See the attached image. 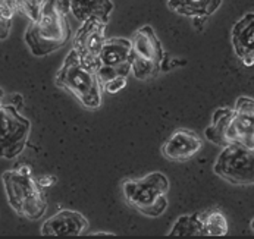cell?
Listing matches in <instances>:
<instances>
[{"label":"cell","mask_w":254,"mask_h":239,"mask_svg":"<svg viewBox=\"0 0 254 239\" xmlns=\"http://www.w3.org/2000/svg\"><path fill=\"white\" fill-rule=\"evenodd\" d=\"M68 0H44L36 19H33L25 31V44L37 56H47L62 49L71 35L68 22Z\"/></svg>","instance_id":"obj_1"},{"label":"cell","mask_w":254,"mask_h":239,"mask_svg":"<svg viewBox=\"0 0 254 239\" xmlns=\"http://www.w3.org/2000/svg\"><path fill=\"white\" fill-rule=\"evenodd\" d=\"M206 138L219 147L232 144L254 150V100L240 97L234 107H220L204 131Z\"/></svg>","instance_id":"obj_2"},{"label":"cell","mask_w":254,"mask_h":239,"mask_svg":"<svg viewBox=\"0 0 254 239\" xmlns=\"http://www.w3.org/2000/svg\"><path fill=\"white\" fill-rule=\"evenodd\" d=\"M99 69L85 65L75 50H71L59 69L55 84L56 87L72 94L87 109H97L102 104V81Z\"/></svg>","instance_id":"obj_3"},{"label":"cell","mask_w":254,"mask_h":239,"mask_svg":"<svg viewBox=\"0 0 254 239\" xmlns=\"http://www.w3.org/2000/svg\"><path fill=\"white\" fill-rule=\"evenodd\" d=\"M7 203L15 213L27 220H40L47 208L43 186L34 179L28 166L6 171L1 175Z\"/></svg>","instance_id":"obj_4"},{"label":"cell","mask_w":254,"mask_h":239,"mask_svg":"<svg viewBox=\"0 0 254 239\" xmlns=\"http://www.w3.org/2000/svg\"><path fill=\"white\" fill-rule=\"evenodd\" d=\"M169 179L160 173L153 172L140 179H127L122 183L125 201L147 217H159L168 208Z\"/></svg>","instance_id":"obj_5"},{"label":"cell","mask_w":254,"mask_h":239,"mask_svg":"<svg viewBox=\"0 0 254 239\" xmlns=\"http://www.w3.org/2000/svg\"><path fill=\"white\" fill-rule=\"evenodd\" d=\"M166 60L163 46L150 25L141 27L131 40L129 66L137 79H151L159 75Z\"/></svg>","instance_id":"obj_6"},{"label":"cell","mask_w":254,"mask_h":239,"mask_svg":"<svg viewBox=\"0 0 254 239\" xmlns=\"http://www.w3.org/2000/svg\"><path fill=\"white\" fill-rule=\"evenodd\" d=\"M31 122L10 103L0 106V159L13 160L27 147Z\"/></svg>","instance_id":"obj_7"},{"label":"cell","mask_w":254,"mask_h":239,"mask_svg":"<svg viewBox=\"0 0 254 239\" xmlns=\"http://www.w3.org/2000/svg\"><path fill=\"white\" fill-rule=\"evenodd\" d=\"M213 172L231 185L252 186L254 185V150L237 144L223 147Z\"/></svg>","instance_id":"obj_8"},{"label":"cell","mask_w":254,"mask_h":239,"mask_svg":"<svg viewBox=\"0 0 254 239\" xmlns=\"http://www.w3.org/2000/svg\"><path fill=\"white\" fill-rule=\"evenodd\" d=\"M106 22L99 18H90L81 24L73 37V50L79 59L93 68L100 66V52L105 44Z\"/></svg>","instance_id":"obj_9"},{"label":"cell","mask_w":254,"mask_h":239,"mask_svg":"<svg viewBox=\"0 0 254 239\" xmlns=\"http://www.w3.org/2000/svg\"><path fill=\"white\" fill-rule=\"evenodd\" d=\"M90 223L84 214L75 210H61L49 217L41 226V235L46 237H81L87 232Z\"/></svg>","instance_id":"obj_10"},{"label":"cell","mask_w":254,"mask_h":239,"mask_svg":"<svg viewBox=\"0 0 254 239\" xmlns=\"http://www.w3.org/2000/svg\"><path fill=\"white\" fill-rule=\"evenodd\" d=\"M203 148V141L197 132L180 128L162 145V154L171 162H185Z\"/></svg>","instance_id":"obj_11"},{"label":"cell","mask_w":254,"mask_h":239,"mask_svg":"<svg viewBox=\"0 0 254 239\" xmlns=\"http://www.w3.org/2000/svg\"><path fill=\"white\" fill-rule=\"evenodd\" d=\"M231 41L235 55L246 66L254 65V12L240 18L231 31Z\"/></svg>","instance_id":"obj_12"},{"label":"cell","mask_w":254,"mask_h":239,"mask_svg":"<svg viewBox=\"0 0 254 239\" xmlns=\"http://www.w3.org/2000/svg\"><path fill=\"white\" fill-rule=\"evenodd\" d=\"M68 3L71 13L81 22L90 18H99L108 24L113 10L112 0H68Z\"/></svg>","instance_id":"obj_13"},{"label":"cell","mask_w":254,"mask_h":239,"mask_svg":"<svg viewBox=\"0 0 254 239\" xmlns=\"http://www.w3.org/2000/svg\"><path fill=\"white\" fill-rule=\"evenodd\" d=\"M129 52H131V40H128V38L113 37L109 40H105V44H103L100 56H99L100 66L116 68V66L129 63L128 62Z\"/></svg>","instance_id":"obj_14"},{"label":"cell","mask_w":254,"mask_h":239,"mask_svg":"<svg viewBox=\"0 0 254 239\" xmlns=\"http://www.w3.org/2000/svg\"><path fill=\"white\" fill-rule=\"evenodd\" d=\"M222 4V0H168V7L181 15L194 19L212 16Z\"/></svg>","instance_id":"obj_15"},{"label":"cell","mask_w":254,"mask_h":239,"mask_svg":"<svg viewBox=\"0 0 254 239\" xmlns=\"http://www.w3.org/2000/svg\"><path fill=\"white\" fill-rule=\"evenodd\" d=\"M203 223V237H225L228 234V220L218 208L200 213Z\"/></svg>","instance_id":"obj_16"},{"label":"cell","mask_w":254,"mask_h":239,"mask_svg":"<svg viewBox=\"0 0 254 239\" xmlns=\"http://www.w3.org/2000/svg\"><path fill=\"white\" fill-rule=\"evenodd\" d=\"M169 237H203V223L200 213L181 216L172 226Z\"/></svg>","instance_id":"obj_17"},{"label":"cell","mask_w":254,"mask_h":239,"mask_svg":"<svg viewBox=\"0 0 254 239\" xmlns=\"http://www.w3.org/2000/svg\"><path fill=\"white\" fill-rule=\"evenodd\" d=\"M43 1L44 0H0V3L10 9L13 13L19 12L25 15L30 21L36 19Z\"/></svg>","instance_id":"obj_18"},{"label":"cell","mask_w":254,"mask_h":239,"mask_svg":"<svg viewBox=\"0 0 254 239\" xmlns=\"http://www.w3.org/2000/svg\"><path fill=\"white\" fill-rule=\"evenodd\" d=\"M13 12L10 9H7L4 4L0 3V40L7 38V35L10 33V27H12V19Z\"/></svg>","instance_id":"obj_19"},{"label":"cell","mask_w":254,"mask_h":239,"mask_svg":"<svg viewBox=\"0 0 254 239\" xmlns=\"http://www.w3.org/2000/svg\"><path fill=\"white\" fill-rule=\"evenodd\" d=\"M128 85V79L125 75H119V76H115L109 81L103 82L102 87H103V91L109 93V94H116L119 91H122L125 87Z\"/></svg>","instance_id":"obj_20"},{"label":"cell","mask_w":254,"mask_h":239,"mask_svg":"<svg viewBox=\"0 0 254 239\" xmlns=\"http://www.w3.org/2000/svg\"><path fill=\"white\" fill-rule=\"evenodd\" d=\"M3 103H4V90L0 87V106H1Z\"/></svg>","instance_id":"obj_21"},{"label":"cell","mask_w":254,"mask_h":239,"mask_svg":"<svg viewBox=\"0 0 254 239\" xmlns=\"http://www.w3.org/2000/svg\"><path fill=\"white\" fill-rule=\"evenodd\" d=\"M252 229L254 231V219H253V222H252Z\"/></svg>","instance_id":"obj_22"}]
</instances>
